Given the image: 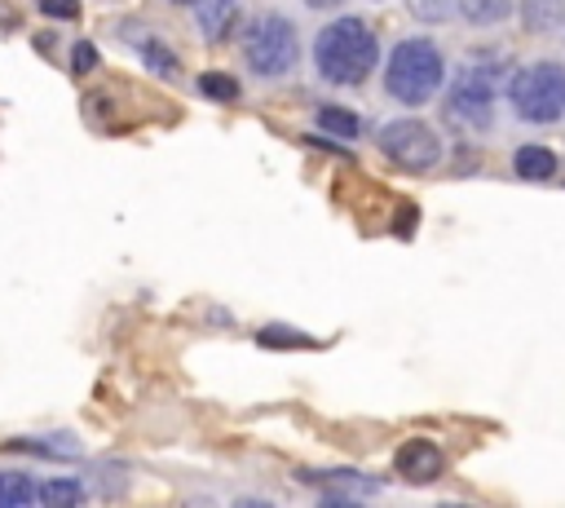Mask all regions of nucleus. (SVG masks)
<instances>
[{
  "label": "nucleus",
  "mask_w": 565,
  "mask_h": 508,
  "mask_svg": "<svg viewBox=\"0 0 565 508\" xmlns=\"http://www.w3.org/2000/svg\"><path fill=\"white\" fill-rule=\"evenodd\" d=\"M380 62V40L362 18H331L313 40V71L331 88H358Z\"/></svg>",
  "instance_id": "nucleus-1"
},
{
  "label": "nucleus",
  "mask_w": 565,
  "mask_h": 508,
  "mask_svg": "<svg viewBox=\"0 0 565 508\" xmlns=\"http://www.w3.org/2000/svg\"><path fill=\"white\" fill-rule=\"evenodd\" d=\"M446 84V57L428 35H406L388 49L384 93L402 106H428Z\"/></svg>",
  "instance_id": "nucleus-2"
},
{
  "label": "nucleus",
  "mask_w": 565,
  "mask_h": 508,
  "mask_svg": "<svg viewBox=\"0 0 565 508\" xmlns=\"http://www.w3.org/2000/svg\"><path fill=\"white\" fill-rule=\"evenodd\" d=\"M243 62L260 80H282L300 62V31L282 13H256L243 31Z\"/></svg>",
  "instance_id": "nucleus-3"
},
{
  "label": "nucleus",
  "mask_w": 565,
  "mask_h": 508,
  "mask_svg": "<svg viewBox=\"0 0 565 508\" xmlns=\"http://www.w3.org/2000/svg\"><path fill=\"white\" fill-rule=\"evenodd\" d=\"M508 102H512L516 119H525V124H556L565 115V62L543 57V62L512 71Z\"/></svg>",
  "instance_id": "nucleus-4"
},
{
  "label": "nucleus",
  "mask_w": 565,
  "mask_h": 508,
  "mask_svg": "<svg viewBox=\"0 0 565 508\" xmlns=\"http://www.w3.org/2000/svg\"><path fill=\"white\" fill-rule=\"evenodd\" d=\"M446 88H450L446 93L450 119H459L468 128H490L494 124V102H499V66L494 62H468V66H459Z\"/></svg>",
  "instance_id": "nucleus-5"
},
{
  "label": "nucleus",
  "mask_w": 565,
  "mask_h": 508,
  "mask_svg": "<svg viewBox=\"0 0 565 508\" xmlns=\"http://www.w3.org/2000/svg\"><path fill=\"white\" fill-rule=\"evenodd\" d=\"M375 141H380V150H384L397 168H411V172H428V168H437V159H441V137H437V128H428L424 119H411V115L380 124Z\"/></svg>",
  "instance_id": "nucleus-6"
},
{
  "label": "nucleus",
  "mask_w": 565,
  "mask_h": 508,
  "mask_svg": "<svg viewBox=\"0 0 565 508\" xmlns=\"http://www.w3.org/2000/svg\"><path fill=\"white\" fill-rule=\"evenodd\" d=\"M243 18V0H199L194 4V27L207 44H221Z\"/></svg>",
  "instance_id": "nucleus-7"
},
{
  "label": "nucleus",
  "mask_w": 565,
  "mask_h": 508,
  "mask_svg": "<svg viewBox=\"0 0 565 508\" xmlns=\"http://www.w3.org/2000/svg\"><path fill=\"white\" fill-rule=\"evenodd\" d=\"M441 451L433 446V442H424V437H411L402 451H397V473L406 477V481H433L437 473H441Z\"/></svg>",
  "instance_id": "nucleus-8"
},
{
  "label": "nucleus",
  "mask_w": 565,
  "mask_h": 508,
  "mask_svg": "<svg viewBox=\"0 0 565 508\" xmlns=\"http://www.w3.org/2000/svg\"><path fill=\"white\" fill-rule=\"evenodd\" d=\"M521 18V27L530 35H547L556 27H565V0H521V9H512Z\"/></svg>",
  "instance_id": "nucleus-9"
},
{
  "label": "nucleus",
  "mask_w": 565,
  "mask_h": 508,
  "mask_svg": "<svg viewBox=\"0 0 565 508\" xmlns=\"http://www.w3.org/2000/svg\"><path fill=\"white\" fill-rule=\"evenodd\" d=\"M512 9H516V0H455V13H459L468 27H477V31L508 22Z\"/></svg>",
  "instance_id": "nucleus-10"
},
{
  "label": "nucleus",
  "mask_w": 565,
  "mask_h": 508,
  "mask_svg": "<svg viewBox=\"0 0 565 508\" xmlns=\"http://www.w3.org/2000/svg\"><path fill=\"white\" fill-rule=\"evenodd\" d=\"M512 168H516V177L521 181H547L552 172H556V155L547 150V146H516V155H512Z\"/></svg>",
  "instance_id": "nucleus-11"
},
{
  "label": "nucleus",
  "mask_w": 565,
  "mask_h": 508,
  "mask_svg": "<svg viewBox=\"0 0 565 508\" xmlns=\"http://www.w3.org/2000/svg\"><path fill=\"white\" fill-rule=\"evenodd\" d=\"M84 495H88V486L75 477H49L44 486H35V499L49 508H75V504H84Z\"/></svg>",
  "instance_id": "nucleus-12"
},
{
  "label": "nucleus",
  "mask_w": 565,
  "mask_h": 508,
  "mask_svg": "<svg viewBox=\"0 0 565 508\" xmlns=\"http://www.w3.org/2000/svg\"><path fill=\"white\" fill-rule=\"evenodd\" d=\"M313 119H318L322 133H335V137H358L362 133V115L358 110H344V106H318Z\"/></svg>",
  "instance_id": "nucleus-13"
},
{
  "label": "nucleus",
  "mask_w": 565,
  "mask_h": 508,
  "mask_svg": "<svg viewBox=\"0 0 565 508\" xmlns=\"http://www.w3.org/2000/svg\"><path fill=\"white\" fill-rule=\"evenodd\" d=\"M26 504H35L31 473H0V508H26Z\"/></svg>",
  "instance_id": "nucleus-14"
},
{
  "label": "nucleus",
  "mask_w": 565,
  "mask_h": 508,
  "mask_svg": "<svg viewBox=\"0 0 565 508\" xmlns=\"http://www.w3.org/2000/svg\"><path fill=\"white\" fill-rule=\"evenodd\" d=\"M141 62H146L154 75H177V71H181L177 53H172L163 40H141Z\"/></svg>",
  "instance_id": "nucleus-15"
},
{
  "label": "nucleus",
  "mask_w": 565,
  "mask_h": 508,
  "mask_svg": "<svg viewBox=\"0 0 565 508\" xmlns=\"http://www.w3.org/2000/svg\"><path fill=\"white\" fill-rule=\"evenodd\" d=\"M406 13L415 22H428V27H441L455 18V0H406Z\"/></svg>",
  "instance_id": "nucleus-16"
},
{
  "label": "nucleus",
  "mask_w": 565,
  "mask_h": 508,
  "mask_svg": "<svg viewBox=\"0 0 565 508\" xmlns=\"http://www.w3.org/2000/svg\"><path fill=\"white\" fill-rule=\"evenodd\" d=\"M199 93L203 97H216V102H234L238 97V84H234V75L207 71V75H199Z\"/></svg>",
  "instance_id": "nucleus-17"
},
{
  "label": "nucleus",
  "mask_w": 565,
  "mask_h": 508,
  "mask_svg": "<svg viewBox=\"0 0 565 508\" xmlns=\"http://www.w3.org/2000/svg\"><path fill=\"white\" fill-rule=\"evenodd\" d=\"M40 13L57 18V22H75L79 18V0H40Z\"/></svg>",
  "instance_id": "nucleus-18"
},
{
  "label": "nucleus",
  "mask_w": 565,
  "mask_h": 508,
  "mask_svg": "<svg viewBox=\"0 0 565 508\" xmlns=\"http://www.w3.org/2000/svg\"><path fill=\"white\" fill-rule=\"evenodd\" d=\"M93 66H97V44L79 40V44H75V71H93Z\"/></svg>",
  "instance_id": "nucleus-19"
},
{
  "label": "nucleus",
  "mask_w": 565,
  "mask_h": 508,
  "mask_svg": "<svg viewBox=\"0 0 565 508\" xmlns=\"http://www.w3.org/2000/svg\"><path fill=\"white\" fill-rule=\"evenodd\" d=\"M305 9H313V13H327V9H340L344 0H300Z\"/></svg>",
  "instance_id": "nucleus-20"
},
{
  "label": "nucleus",
  "mask_w": 565,
  "mask_h": 508,
  "mask_svg": "<svg viewBox=\"0 0 565 508\" xmlns=\"http://www.w3.org/2000/svg\"><path fill=\"white\" fill-rule=\"evenodd\" d=\"M168 4H199V0H168Z\"/></svg>",
  "instance_id": "nucleus-21"
}]
</instances>
